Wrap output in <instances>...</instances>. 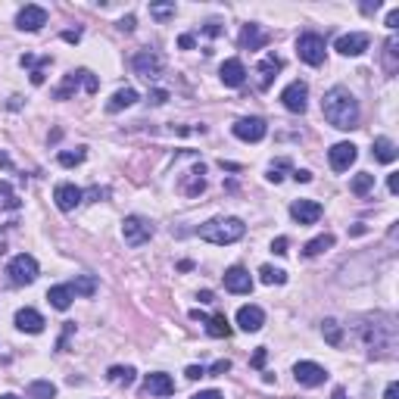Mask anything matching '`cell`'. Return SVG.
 Returning <instances> with one entry per match:
<instances>
[{
	"label": "cell",
	"instance_id": "cell-5",
	"mask_svg": "<svg viewBox=\"0 0 399 399\" xmlns=\"http://www.w3.org/2000/svg\"><path fill=\"white\" fill-rule=\"evenodd\" d=\"M156 234V225L144 216H125L122 222V240L128 247H144L150 244V237Z\"/></svg>",
	"mask_w": 399,
	"mask_h": 399
},
{
	"label": "cell",
	"instance_id": "cell-10",
	"mask_svg": "<svg viewBox=\"0 0 399 399\" xmlns=\"http://www.w3.org/2000/svg\"><path fill=\"white\" fill-rule=\"evenodd\" d=\"M293 378L299 387H321L328 380V368L318 362H297L293 365Z\"/></svg>",
	"mask_w": 399,
	"mask_h": 399
},
{
	"label": "cell",
	"instance_id": "cell-42",
	"mask_svg": "<svg viewBox=\"0 0 399 399\" xmlns=\"http://www.w3.org/2000/svg\"><path fill=\"white\" fill-rule=\"evenodd\" d=\"M287 247H290L287 244V237H275V240H271V253H277V256H284Z\"/></svg>",
	"mask_w": 399,
	"mask_h": 399
},
{
	"label": "cell",
	"instance_id": "cell-1",
	"mask_svg": "<svg viewBox=\"0 0 399 399\" xmlns=\"http://www.w3.org/2000/svg\"><path fill=\"white\" fill-rule=\"evenodd\" d=\"M321 113L325 119L340 131H352L358 128V100L350 94V88L337 84V88L325 91V100H321Z\"/></svg>",
	"mask_w": 399,
	"mask_h": 399
},
{
	"label": "cell",
	"instance_id": "cell-47",
	"mask_svg": "<svg viewBox=\"0 0 399 399\" xmlns=\"http://www.w3.org/2000/svg\"><path fill=\"white\" fill-rule=\"evenodd\" d=\"M184 374H187L190 380H200V378H206V368H203V365H190Z\"/></svg>",
	"mask_w": 399,
	"mask_h": 399
},
{
	"label": "cell",
	"instance_id": "cell-44",
	"mask_svg": "<svg viewBox=\"0 0 399 399\" xmlns=\"http://www.w3.org/2000/svg\"><path fill=\"white\" fill-rule=\"evenodd\" d=\"M265 358H269V350H265V346H259V350L253 352V368H262Z\"/></svg>",
	"mask_w": 399,
	"mask_h": 399
},
{
	"label": "cell",
	"instance_id": "cell-22",
	"mask_svg": "<svg viewBox=\"0 0 399 399\" xmlns=\"http://www.w3.org/2000/svg\"><path fill=\"white\" fill-rule=\"evenodd\" d=\"M269 44V32L256 25V22H247L244 32H240V47L244 50H262Z\"/></svg>",
	"mask_w": 399,
	"mask_h": 399
},
{
	"label": "cell",
	"instance_id": "cell-27",
	"mask_svg": "<svg viewBox=\"0 0 399 399\" xmlns=\"http://www.w3.org/2000/svg\"><path fill=\"white\" fill-rule=\"evenodd\" d=\"M206 334L216 340L231 337V325H228V318H225V312H216V315L206 318Z\"/></svg>",
	"mask_w": 399,
	"mask_h": 399
},
{
	"label": "cell",
	"instance_id": "cell-30",
	"mask_svg": "<svg viewBox=\"0 0 399 399\" xmlns=\"http://www.w3.org/2000/svg\"><path fill=\"white\" fill-rule=\"evenodd\" d=\"M25 393L28 399H56V387L50 380H32Z\"/></svg>",
	"mask_w": 399,
	"mask_h": 399
},
{
	"label": "cell",
	"instance_id": "cell-32",
	"mask_svg": "<svg viewBox=\"0 0 399 399\" xmlns=\"http://www.w3.org/2000/svg\"><path fill=\"white\" fill-rule=\"evenodd\" d=\"M109 380H113V384H125V387H131V384H135V368H131V365H113V368H109Z\"/></svg>",
	"mask_w": 399,
	"mask_h": 399
},
{
	"label": "cell",
	"instance_id": "cell-25",
	"mask_svg": "<svg viewBox=\"0 0 399 399\" xmlns=\"http://www.w3.org/2000/svg\"><path fill=\"white\" fill-rule=\"evenodd\" d=\"M72 299H75V293H72V287H69V284H56V287H50V290H47V303L54 306V309H60V312H66L69 306H72Z\"/></svg>",
	"mask_w": 399,
	"mask_h": 399
},
{
	"label": "cell",
	"instance_id": "cell-12",
	"mask_svg": "<svg viewBox=\"0 0 399 399\" xmlns=\"http://www.w3.org/2000/svg\"><path fill=\"white\" fill-rule=\"evenodd\" d=\"M356 156H358L356 144L340 141V144H334V147L328 150V163H331V169H334V172H346L352 163H356Z\"/></svg>",
	"mask_w": 399,
	"mask_h": 399
},
{
	"label": "cell",
	"instance_id": "cell-54",
	"mask_svg": "<svg viewBox=\"0 0 399 399\" xmlns=\"http://www.w3.org/2000/svg\"><path fill=\"white\" fill-rule=\"evenodd\" d=\"M62 41L78 44V41H82V32H62Z\"/></svg>",
	"mask_w": 399,
	"mask_h": 399
},
{
	"label": "cell",
	"instance_id": "cell-11",
	"mask_svg": "<svg viewBox=\"0 0 399 399\" xmlns=\"http://www.w3.org/2000/svg\"><path fill=\"white\" fill-rule=\"evenodd\" d=\"M368 47H372V38H368L365 32L340 34L337 44H334V50H337V54H343V56H362Z\"/></svg>",
	"mask_w": 399,
	"mask_h": 399
},
{
	"label": "cell",
	"instance_id": "cell-29",
	"mask_svg": "<svg viewBox=\"0 0 399 399\" xmlns=\"http://www.w3.org/2000/svg\"><path fill=\"white\" fill-rule=\"evenodd\" d=\"M69 287H72L75 297H94V293H97V277L94 275H78Z\"/></svg>",
	"mask_w": 399,
	"mask_h": 399
},
{
	"label": "cell",
	"instance_id": "cell-21",
	"mask_svg": "<svg viewBox=\"0 0 399 399\" xmlns=\"http://www.w3.org/2000/svg\"><path fill=\"white\" fill-rule=\"evenodd\" d=\"M144 390H147L150 396H172V393H175V380L163 372H153L144 380Z\"/></svg>",
	"mask_w": 399,
	"mask_h": 399
},
{
	"label": "cell",
	"instance_id": "cell-57",
	"mask_svg": "<svg viewBox=\"0 0 399 399\" xmlns=\"http://www.w3.org/2000/svg\"><path fill=\"white\" fill-rule=\"evenodd\" d=\"M44 78H47L44 69H34V72H32V84H44Z\"/></svg>",
	"mask_w": 399,
	"mask_h": 399
},
{
	"label": "cell",
	"instance_id": "cell-46",
	"mask_svg": "<svg viewBox=\"0 0 399 399\" xmlns=\"http://www.w3.org/2000/svg\"><path fill=\"white\" fill-rule=\"evenodd\" d=\"M84 196H88V200H103V196H109V190L106 187H91V190H84Z\"/></svg>",
	"mask_w": 399,
	"mask_h": 399
},
{
	"label": "cell",
	"instance_id": "cell-39",
	"mask_svg": "<svg viewBox=\"0 0 399 399\" xmlns=\"http://www.w3.org/2000/svg\"><path fill=\"white\" fill-rule=\"evenodd\" d=\"M75 334V321H66V328H62V337H60V343H56V352H66V346H69V337Z\"/></svg>",
	"mask_w": 399,
	"mask_h": 399
},
{
	"label": "cell",
	"instance_id": "cell-13",
	"mask_svg": "<svg viewBox=\"0 0 399 399\" xmlns=\"http://www.w3.org/2000/svg\"><path fill=\"white\" fill-rule=\"evenodd\" d=\"M16 25H19L22 32H41V28L47 25V10L38 7V3H28V7L19 10V16H16Z\"/></svg>",
	"mask_w": 399,
	"mask_h": 399
},
{
	"label": "cell",
	"instance_id": "cell-56",
	"mask_svg": "<svg viewBox=\"0 0 399 399\" xmlns=\"http://www.w3.org/2000/svg\"><path fill=\"white\" fill-rule=\"evenodd\" d=\"M119 28H122V32H135V16H125V19L119 22Z\"/></svg>",
	"mask_w": 399,
	"mask_h": 399
},
{
	"label": "cell",
	"instance_id": "cell-45",
	"mask_svg": "<svg viewBox=\"0 0 399 399\" xmlns=\"http://www.w3.org/2000/svg\"><path fill=\"white\" fill-rule=\"evenodd\" d=\"M166 100H169V91H163V88L150 91V103H156V106H159V103H166Z\"/></svg>",
	"mask_w": 399,
	"mask_h": 399
},
{
	"label": "cell",
	"instance_id": "cell-51",
	"mask_svg": "<svg viewBox=\"0 0 399 399\" xmlns=\"http://www.w3.org/2000/svg\"><path fill=\"white\" fill-rule=\"evenodd\" d=\"M384 399H399V384H396V380H390V384H387Z\"/></svg>",
	"mask_w": 399,
	"mask_h": 399
},
{
	"label": "cell",
	"instance_id": "cell-33",
	"mask_svg": "<svg viewBox=\"0 0 399 399\" xmlns=\"http://www.w3.org/2000/svg\"><path fill=\"white\" fill-rule=\"evenodd\" d=\"M84 156H88V150L78 147L72 153V150H62V153H56V163L62 166V169H72V166H82L84 163Z\"/></svg>",
	"mask_w": 399,
	"mask_h": 399
},
{
	"label": "cell",
	"instance_id": "cell-28",
	"mask_svg": "<svg viewBox=\"0 0 399 399\" xmlns=\"http://www.w3.org/2000/svg\"><path fill=\"white\" fill-rule=\"evenodd\" d=\"M334 247V234H318V237H312L309 244L303 247V256H321V253H328Z\"/></svg>",
	"mask_w": 399,
	"mask_h": 399
},
{
	"label": "cell",
	"instance_id": "cell-52",
	"mask_svg": "<svg viewBox=\"0 0 399 399\" xmlns=\"http://www.w3.org/2000/svg\"><path fill=\"white\" fill-rule=\"evenodd\" d=\"M396 25H399V10H390V13H387V28L393 32Z\"/></svg>",
	"mask_w": 399,
	"mask_h": 399
},
{
	"label": "cell",
	"instance_id": "cell-9",
	"mask_svg": "<svg viewBox=\"0 0 399 399\" xmlns=\"http://www.w3.org/2000/svg\"><path fill=\"white\" fill-rule=\"evenodd\" d=\"M281 103H284L290 113L303 115L306 106H309V84H306V82H290L284 91H281Z\"/></svg>",
	"mask_w": 399,
	"mask_h": 399
},
{
	"label": "cell",
	"instance_id": "cell-17",
	"mask_svg": "<svg viewBox=\"0 0 399 399\" xmlns=\"http://www.w3.org/2000/svg\"><path fill=\"white\" fill-rule=\"evenodd\" d=\"M225 290L228 293H250L253 290L250 271L240 269V265H231V269L225 271Z\"/></svg>",
	"mask_w": 399,
	"mask_h": 399
},
{
	"label": "cell",
	"instance_id": "cell-55",
	"mask_svg": "<svg viewBox=\"0 0 399 399\" xmlns=\"http://www.w3.org/2000/svg\"><path fill=\"white\" fill-rule=\"evenodd\" d=\"M387 187H390V194H399V175H396V172L387 178Z\"/></svg>",
	"mask_w": 399,
	"mask_h": 399
},
{
	"label": "cell",
	"instance_id": "cell-43",
	"mask_svg": "<svg viewBox=\"0 0 399 399\" xmlns=\"http://www.w3.org/2000/svg\"><path fill=\"white\" fill-rule=\"evenodd\" d=\"M393 56H396V38L387 41V72H393Z\"/></svg>",
	"mask_w": 399,
	"mask_h": 399
},
{
	"label": "cell",
	"instance_id": "cell-26",
	"mask_svg": "<svg viewBox=\"0 0 399 399\" xmlns=\"http://www.w3.org/2000/svg\"><path fill=\"white\" fill-rule=\"evenodd\" d=\"M135 103H137V91L135 88H119L113 94V100L106 103V113H122V109L135 106Z\"/></svg>",
	"mask_w": 399,
	"mask_h": 399
},
{
	"label": "cell",
	"instance_id": "cell-49",
	"mask_svg": "<svg viewBox=\"0 0 399 399\" xmlns=\"http://www.w3.org/2000/svg\"><path fill=\"white\" fill-rule=\"evenodd\" d=\"M190 399H225V396L218 390H200V393H194Z\"/></svg>",
	"mask_w": 399,
	"mask_h": 399
},
{
	"label": "cell",
	"instance_id": "cell-40",
	"mask_svg": "<svg viewBox=\"0 0 399 399\" xmlns=\"http://www.w3.org/2000/svg\"><path fill=\"white\" fill-rule=\"evenodd\" d=\"M84 91H88V94H97V91H100V78H97L94 72H88V69H84Z\"/></svg>",
	"mask_w": 399,
	"mask_h": 399
},
{
	"label": "cell",
	"instance_id": "cell-3",
	"mask_svg": "<svg viewBox=\"0 0 399 399\" xmlns=\"http://www.w3.org/2000/svg\"><path fill=\"white\" fill-rule=\"evenodd\" d=\"M196 234L206 244L228 247V244H237L247 234V225H244V218H237V216H218V218H209L206 225H200Z\"/></svg>",
	"mask_w": 399,
	"mask_h": 399
},
{
	"label": "cell",
	"instance_id": "cell-15",
	"mask_svg": "<svg viewBox=\"0 0 399 399\" xmlns=\"http://www.w3.org/2000/svg\"><path fill=\"white\" fill-rule=\"evenodd\" d=\"M290 216H293V222H299V225H315L318 218L325 216V206L315 203V200H293Z\"/></svg>",
	"mask_w": 399,
	"mask_h": 399
},
{
	"label": "cell",
	"instance_id": "cell-37",
	"mask_svg": "<svg viewBox=\"0 0 399 399\" xmlns=\"http://www.w3.org/2000/svg\"><path fill=\"white\" fill-rule=\"evenodd\" d=\"M175 13H178L175 3H150V16H153L156 22H169V19H175Z\"/></svg>",
	"mask_w": 399,
	"mask_h": 399
},
{
	"label": "cell",
	"instance_id": "cell-61",
	"mask_svg": "<svg viewBox=\"0 0 399 399\" xmlns=\"http://www.w3.org/2000/svg\"><path fill=\"white\" fill-rule=\"evenodd\" d=\"M200 303H212V290H203V293H200Z\"/></svg>",
	"mask_w": 399,
	"mask_h": 399
},
{
	"label": "cell",
	"instance_id": "cell-35",
	"mask_svg": "<svg viewBox=\"0 0 399 399\" xmlns=\"http://www.w3.org/2000/svg\"><path fill=\"white\" fill-rule=\"evenodd\" d=\"M259 277H262V284H287V271L275 269V265H262V269H259Z\"/></svg>",
	"mask_w": 399,
	"mask_h": 399
},
{
	"label": "cell",
	"instance_id": "cell-2",
	"mask_svg": "<svg viewBox=\"0 0 399 399\" xmlns=\"http://www.w3.org/2000/svg\"><path fill=\"white\" fill-rule=\"evenodd\" d=\"M372 325H358V334L362 340L368 343L372 350V358L374 356H393L396 350V318L393 315H374L368 318Z\"/></svg>",
	"mask_w": 399,
	"mask_h": 399
},
{
	"label": "cell",
	"instance_id": "cell-16",
	"mask_svg": "<svg viewBox=\"0 0 399 399\" xmlns=\"http://www.w3.org/2000/svg\"><path fill=\"white\" fill-rule=\"evenodd\" d=\"M262 325H265V312L259 306H240L237 309V328L240 331L256 334V331H262Z\"/></svg>",
	"mask_w": 399,
	"mask_h": 399
},
{
	"label": "cell",
	"instance_id": "cell-6",
	"mask_svg": "<svg viewBox=\"0 0 399 399\" xmlns=\"http://www.w3.org/2000/svg\"><path fill=\"white\" fill-rule=\"evenodd\" d=\"M297 54H299V60L306 62V66H321L325 62V38L321 34H315V32H303L297 38Z\"/></svg>",
	"mask_w": 399,
	"mask_h": 399
},
{
	"label": "cell",
	"instance_id": "cell-24",
	"mask_svg": "<svg viewBox=\"0 0 399 399\" xmlns=\"http://www.w3.org/2000/svg\"><path fill=\"white\" fill-rule=\"evenodd\" d=\"M78 84L84 88V69H78V72H69L66 78H62L60 88L54 91V97H56V100H69V97H72L75 91H78Z\"/></svg>",
	"mask_w": 399,
	"mask_h": 399
},
{
	"label": "cell",
	"instance_id": "cell-60",
	"mask_svg": "<svg viewBox=\"0 0 399 399\" xmlns=\"http://www.w3.org/2000/svg\"><path fill=\"white\" fill-rule=\"evenodd\" d=\"M331 399H350V396H346L343 387H334V396H331Z\"/></svg>",
	"mask_w": 399,
	"mask_h": 399
},
{
	"label": "cell",
	"instance_id": "cell-41",
	"mask_svg": "<svg viewBox=\"0 0 399 399\" xmlns=\"http://www.w3.org/2000/svg\"><path fill=\"white\" fill-rule=\"evenodd\" d=\"M225 372H231V362H228V358H218V362H212V365L206 368V374H225Z\"/></svg>",
	"mask_w": 399,
	"mask_h": 399
},
{
	"label": "cell",
	"instance_id": "cell-31",
	"mask_svg": "<svg viewBox=\"0 0 399 399\" xmlns=\"http://www.w3.org/2000/svg\"><path fill=\"white\" fill-rule=\"evenodd\" d=\"M350 190H352L356 196L372 194V190H374V175H368V172H358V175L350 181Z\"/></svg>",
	"mask_w": 399,
	"mask_h": 399
},
{
	"label": "cell",
	"instance_id": "cell-50",
	"mask_svg": "<svg viewBox=\"0 0 399 399\" xmlns=\"http://www.w3.org/2000/svg\"><path fill=\"white\" fill-rule=\"evenodd\" d=\"M194 44H196L194 34H181V38H178V47H181V50H190Z\"/></svg>",
	"mask_w": 399,
	"mask_h": 399
},
{
	"label": "cell",
	"instance_id": "cell-48",
	"mask_svg": "<svg viewBox=\"0 0 399 399\" xmlns=\"http://www.w3.org/2000/svg\"><path fill=\"white\" fill-rule=\"evenodd\" d=\"M203 32L209 34V38H218V34H222V22H216V19H212V22H206V28H203Z\"/></svg>",
	"mask_w": 399,
	"mask_h": 399
},
{
	"label": "cell",
	"instance_id": "cell-38",
	"mask_svg": "<svg viewBox=\"0 0 399 399\" xmlns=\"http://www.w3.org/2000/svg\"><path fill=\"white\" fill-rule=\"evenodd\" d=\"M290 169V159H277V163H271V169H269V181H281L284 178V172Z\"/></svg>",
	"mask_w": 399,
	"mask_h": 399
},
{
	"label": "cell",
	"instance_id": "cell-36",
	"mask_svg": "<svg viewBox=\"0 0 399 399\" xmlns=\"http://www.w3.org/2000/svg\"><path fill=\"white\" fill-rule=\"evenodd\" d=\"M22 200L13 194V187H10L7 181H0V209H19Z\"/></svg>",
	"mask_w": 399,
	"mask_h": 399
},
{
	"label": "cell",
	"instance_id": "cell-53",
	"mask_svg": "<svg viewBox=\"0 0 399 399\" xmlns=\"http://www.w3.org/2000/svg\"><path fill=\"white\" fill-rule=\"evenodd\" d=\"M293 178H297V181H303V184H309V181H312V172H306V169H293Z\"/></svg>",
	"mask_w": 399,
	"mask_h": 399
},
{
	"label": "cell",
	"instance_id": "cell-14",
	"mask_svg": "<svg viewBox=\"0 0 399 399\" xmlns=\"http://www.w3.org/2000/svg\"><path fill=\"white\" fill-rule=\"evenodd\" d=\"M82 200H84V190L75 187V184L62 181V184H56V187H54V203H56V209H60V212H72Z\"/></svg>",
	"mask_w": 399,
	"mask_h": 399
},
{
	"label": "cell",
	"instance_id": "cell-34",
	"mask_svg": "<svg viewBox=\"0 0 399 399\" xmlns=\"http://www.w3.org/2000/svg\"><path fill=\"white\" fill-rule=\"evenodd\" d=\"M321 334H325V340L331 346H340L343 343V328L337 325V321H334V318H325V321H321Z\"/></svg>",
	"mask_w": 399,
	"mask_h": 399
},
{
	"label": "cell",
	"instance_id": "cell-4",
	"mask_svg": "<svg viewBox=\"0 0 399 399\" xmlns=\"http://www.w3.org/2000/svg\"><path fill=\"white\" fill-rule=\"evenodd\" d=\"M38 259L34 256H28V253H19V256H13L10 259V265H7V275H10V284H16V287H25V284H34L38 281Z\"/></svg>",
	"mask_w": 399,
	"mask_h": 399
},
{
	"label": "cell",
	"instance_id": "cell-19",
	"mask_svg": "<svg viewBox=\"0 0 399 399\" xmlns=\"http://www.w3.org/2000/svg\"><path fill=\"white\" fill-rule=\"evenodd\" d=\"M44 315L38 309H32V306H25V309H19L16 312V328L19 331H25V334H41L44 331Z\"/></svg>",
	"mask_w": 399,
	"mask_h": 399
},
{
	"label": "cell",
	"instance_id": "cell-7",
	"mask_svg": "<svg viewBox=\"0 0 399 399\" xmlns=\"http://www.w3.org/2000/svg\"><path fill=\"white\" fill-rule=\"evenodd\" d=\"M231 131H234L237 141L259 144L265 135H269V125H265V119H259V115H247V119H237V122L231 125Z\"/></svg>",
	"mask_w": 399,
	"mask_h": 399
},
{
	"label": "cell",
	"instance_id": "cell-62",
	"mask_svg": "<svg viewBox=\"0 0 399 399\" xmlns=\"http://www.w3.org/2000/svg\"><path fill=\"white\" fill-rule=\"evenodd\" d=\"M0 399H19V396H16V393H3V396H0Z\"/></svg>",
	"mask_w": 399,
	"mask_h": 399
},
{
	"label": "cell",
	"instance_id": "cell-58",
	"mask_svg": "<svg viewBox=\"0 0 399 399\" xmlns=\"http://www.w3.org/2000/svg\"><path fill=\"white\" fill-rule=\"evenodd\" d=\"M0 169H13V163H10L7 153H0Z\"/></svg>",
	"mask_w": 399,
	"mask_h": 399
},
{
	"label": "cell",
	"instance_id": "cell-20",
	"mask_svg": "<svg viewBox=\"0 0 399 399\" xmlns=\"http://www.w3.org/2000/svg\"><path fill=\"white\" fill-rule=\"evenodd\" d=\"M284 69V60L281 56H275V54H269V56H262V62H259V69H256V75H259V88H271V82H275V75Z\"/></svg>",
	"mask_w": 399,
	"mask_h": 399
},
{
	"label": "cell",
	"instance_id": "cell-18",
	"mask_svg": "<svg viewBox=\"0 0 399 399\" xmlns=\"http://www.w3.org/2000/svg\"><path fill=\"white\" fill-rule=\"evenodd\" d=\"M218 78H222L225 88H240L247 82V66L240 60H225L218 69Z\"/></svg>",
	"mask_w": 399,
	"mask_h": 399
},
{
	"label": "cell",
	"instance_id": "cell-23",
	"mask_svg": "<svg viewBox=\"0 0 399 399\" xmlns=\"http://www.w3.org/2000/svg\"><path fill=\"white\" fill-rule=\"evenodd\" d=\"M372 153H374V159H378V163L390 166V163H396L399 150H396V144H393L390 137H374V144H372Z\"/></svg>",
	"mask_w": 399,
	"mask_h": 399
},
{
	"label": "cell",
	"instance_id": "cell-8",
	"mask_svg": "<svg viewBox=\"0 0 399 399\" xmlns=\"http://www.w3.org/2000/svg\"><path fill=\"white\" fill-rule=\"evenodd\" d=\"M131 66H135V72L141 75V78H159L163 75V56L156 54V50H141V54H135V60H131Z\"/></svg>",
	"mask_w": 399,
	"mask_h": 399
},
{
	"label": "cell",
	"instance_id": "cell-59",
	"mask_svg": "<svg viewBox=\"0 0 399 399\" xmlns=\"http://www.w3.org/2000/svg\"><path fill=\"white\" fill-rule=\"evenodd\" d=\"M378 7H380L378 0H374V3H362V13H374V10H378Z\"/></svg>",
	"mask_w": 399,
	"mask_h": 399
}]
</instances>
